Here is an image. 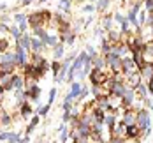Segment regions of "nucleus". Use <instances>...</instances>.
Instances as JSON below:
<instances>
[{
  "label": "nucleus",
  "mask_w": 153,
  "mask_h": 143,
  "mask_svg": "<svg viewBox=\"0 0 153 143\" xmlns=\"http://www.w3.org/2000/svg\"><path fill=\"white\" fill-rule=\"evenodd\" d=\"M136 124L139 126L143 136H150V133H152L150 110H146V108H139V110H136Z\"/></svg>",
  "instance_id": "1"
},
{
  "label": "nucleus",
  "mask_w": 153,
  "mask_h": 143,
  "mask_svg": "<svg viewBox=\"0 0 153 143\" xmlns=\"http://www.w3.org/2000/svg\"><path fill=\"white\" fill-rule=\"evenodd\" d=\"M49 19H51V13L49 11H37V13H33V14L28 16V25H30L32 28L44 27Z\"/></svg>",
  "instance_id": "2"
},
{
  "label": "nucleus",
  "mask_w": 153,
  "mask_h": 143,
  "mask_svg": "<svg viewBox=\"0 0 153 143\" xmlns=\"http://www.w3.org/2000/svg\"><path fill=\"white\" fill-rule=\"evenodd\" d=\"M134 103H136V88L127 87V88H125V92H123V95H122V108H123V110L132 108V106H134Z\"/></svg>",
  "instance_id": "3"
},
{
  "label": "nucleus",
  "mask_w": 153,
  "mask_h": 143,
  "mask_svg": "<svg viewBox=\"0 0 153 143\" xmlns=\"http://www.w3.org/2000/svg\"><path fill=\"white\" fill-rule=\"evenodd\" d=\"M90 81H92V85H106L107 81V76L106 73H104V69H95V67H92V71H90Z\"/></svg>",
  "instance_id": "4"
},
{
  "label": "nucleus",
  "mask_w": 153,
  "mask_h": 143,
  "mask_svg": "<svg viewBox=\"0 0 153 143\" xmlns=\"http://www.w3.org/2000/svg\"><path fill=\"white\" fill-rule=\"evenodd\" d=\"M125 136H127V140H141V136H143V133H141V129H139L137 124H130V126L125 127Z\"/></svg>",
  "instance_id": "5"
},
{
  "label": "nucleus",
  "mask_w": 153,
  "mask_h": 143,
  "mask_svg": "<svg viewBox=\"0 0 153 143\" xmlns=\"http://www.w3.org/2000/svg\"><path fill=\"white\" fill-rule=\"evenodd\" d=\"M136 71H139L137 65H136V62H134L132 58L125 57L123 62H122V73L125 74V76H128V74H132V73H136Z\"/></svg>",
  "instance_id": "6"
},
{
  "label": "nucleus",
  "mask_w": 153,
  "mask_h": 143,
  "mask_svg": "<svg viewBox=\"0 0 153 143\" xmlns=\"http://www.w3.org/2000/svg\"><path fill=\"white\" fill-rule=\"evenodd\" d=\"M81 88H83V85H81V81H71V92L65 95V101H72V99H76L79 92H81Z\"/></svg>",
  "instance_id": "7"
},
{
  "label": "nucleus",
  "mask_w": 153,
  "mask_h": 143,
  "mask_svg": "<svg viewBox=\"0 0 153 143\" xmlns=\"http://www.w3.org/2000/svg\"><path fill=\"white\" fill-rule=\"evenodd\" d=\"M139 73H141V76H143L144 81H148L153 76V62H144L139 67Z\"/></svg>",
  "instance_id": "8"
},
{
  "label": "nucleus",
  "mask_w": 153,
  "mask_h": 143,
  "mask_svg": "<svg viewBox=\"0 0 153 143\" xmlns=\"http://www.w3.org/2000/svg\"><path fill=\"white\" fill-rule=\"evenodd\" d=\"M13 76L14 73H0V83L5 90H13Z\"/></svg>",
  "instance_id": "9"
},
{
  "label": "nucleus",
  "mask_w": 153,
  "mask_h": 143,
  "mask_svg": "<svg viewBox=\"0 0 153 143\" xmlns=\"http://www.w3.org/2000/svg\"><path fill=\"white\" fill-rule=\"evenodd\" d=\"M123 124L125 126H130V124H136V111L132 110V108H127V110L123 111V117H122Z\"/></svg>",
  "instance_id": "10"
},
{
  "label": "nucleus",
  "mask_w": 153,
  "mask_h": 143,
  "mask_svg": "<svg viewBox=\"0 0 153 143\" xmlns=\"http://www.w3.org/2000/svg\"><path fill=\"white\" fill-rule=\"evenodd\" d=\"M0 62H13V64H18L16 51H2V55H0Z\"/></svg>",
  "instance_id": "11"
},
{
  "label": "nucleus",
  "mask_w": 153,
  "mask_h": 143,
  "mask_svg": "<svg viewBox=\"0 0 153 143\" xmlns=\"http://www.w3.org/2000/svg\"><path fill=\"white\" fill-rule=\"evenodd\" d=\"M92 64L95 69H106V58H104V55H95L92 58Z\"/></svg>",
  "instance_id": "12"
},
{
  "label": "nucleus",
  "mask_w": 153,
  "mask_h": 143,
  "mask_svg": "<svg viewBox=\"0 0 153 143\" xmlns=\"http://www.w3.org/2000/svg\"><path fill=\"white\" fill-rule=\"evenodd\" d=\"M42 49H46V43L35 35V37L32 39V51H42Z\"/></svg>",
  "instance_id": "13"
},
{
  "label": "nucleus",
  "mask_w": 153,
  "mask_h": 143,
  "mask_svg": "<svg viewBox=\"0 0 153 143\" xmlns=\"http://www.w3.org/2000/svg\"><path fill=\"white\" fill-rule=\"evenodd\" d=\"M18 43L25 48L27 51H30V49H32V37H30V35H27V34H21V37L18 39Z\"/></svg>",
  "instance_id": "14"
},
{
  "label": "nucleus",
  "mask_w": 153,
  "mask_h": 143,
  "mask_svg": "<svg viewBox=\"0 0 153 143\" xmlns=\"http://www.w3.org/2000/svg\"><path fill=\"white\" fill-rule=\"evenodd\" d=\"M136 94L139 95L141 101H144V99L148 97V87H146V83H143V81L139 83L137 87H136Z\"/></svg>",
  "instance_id": "15"
},
{
  "label": "nucleus",
  "mask_w": 153,
  "mask_h": 143,
  "mask_svg": "<svg viewBox=\"0 0 153 143\" xmlns=\"http://www.w3.org/2000/svg\"><path fill=\"white\" fill-rule=\"evenodd\" d=\"M0 140L2 142H19V134L16 133H0Z\"/></svg>",
  "instance_id": "16"
},
{
  "label": "nucleus",
  "mask_w": 153,
  "mask_h": 143,
  "mask_svg": "<svg viewBox=\"0 0 153 143\" xmlns=\"http://www.w3.org/2000/svg\"><path fill=\"white\" fill-rule=\"evenodd\" d=\"M63 53H65V46H63V43H58L56 46L53 48V58L60 60L62 57H63Z\"/></svg>",
  "instance_id": "17"
},
{
  "label": "nucleus",
  "mask_w": 153,
  "mask_h": 143,
  "mask_svg": "<svg viewBox=\"0 0 153 143\" xmlns=\"http://www.w3.org/2000/svg\"><path fill=\"white\" fill-rule=\"evenodd\" d=\"M25 87V76H19V74H16L13 76V88H23Z\"/></svg>",
  "instance_id": "18"
},
{
  "label": "nucleus",
  "mask_w": 153,
  "mask_h": 143,
  "mask_svg": "<svg viewBox=\"0 0 153 143\" xmlns=\"http://www.w3.org/2000/svg\"><path fill=\"white\" fill-rule=\"evenodd\" d=\"M19 111H21V117L23 118H28V117H32V113H33V110H32V106L25 101L23 104H21V108H19Z\"/></svg>",
  "instance_id": "19"
},
{
  "label": "nucleus",
  "mask_w": 153,
  "mask_h": 143,
  "mask_svg": "<svg viewBox=\"0 0 153 143\" xmlns=\"http://www.w3.org/2000/svg\"><path fill=\"white\" fill-rule=\"evenodd\" d=\"M113 21H114V19L111 18V14H106L104 19H102V28H104V30H111V28H113Z\"/></svg>",
  "instance_id": "20"
},
{
  "label": "nucleus",
  "mask_w": 153,
  "mask_h": 143,
  "mask_svg": "<svg viewBox=\"0 0 153 143\" xmlns=\"http://www.w3.org/2000/svg\"><path fill=\"white\" fill-rule=\"evenodd\" d=\"M46 46H51V48H55L56 44H58V35H53V34H48V37H46Z\"/></svg>",
  "instance_id": "21"
},
{
  "label": "nucleus",
  "mask_w": 153,
  "mask_h": 143,
  "mask_svg": "<svg viewBox=\"0 0 153 143\" xmlns=\"http://www.w3.org/2000/svg\"><path fill=\"white\" fill-rule=\"evenodd\" d=\"M111 46H113L111 41H109L107 37H104V39H102V46H100V53H102V55L109 53V51H111Z\"/></svg>",
  "instance_id": "22"
},
{
  "label": "nucleus",
  "mask_w": 153,
  "mask_h": 143,
  "mask_svg": "<svg viewBox=\"0 0 153 143\" xmlns=\"http://www.w3.org/2000/svg\"><path fill=\"white\" fill-rule=\"evenodd\" d=\"M33 34H35L39 39H42V41H46V37H48V32L44 30V27H37V28H33Z\"/></svg>",
  "instance_id": "23"
},
{
  "label": "nucleus",
  "mask_w": 153,
  "mask_h": 143,
  "mask_svg": "<svg viewBox=\"0 0 153 143\" xmlns=\"http://www.w3.org/2000/svg\"><path fill=\"white\" fill-rule=\"evenodd\" d=\"M71 5H72V0H60V4H58V7H60L63 13H69Z\"/></svg>",
  "instance_id": "24"
},
{
  "label": "nucleus",
  "mask_w": 153,
  "mask_h": 143,
  "mask_svg": "<svg viewBox=\"0 0 153 143\" xmlns=\"http://www.w3.org/2000/svg\"><path fill=\"white\" fill-rule=\"evenodd\" d=\"M49 108H51V104L48 103V104H44V106H39V108L35 110V113H37V115H41V117H46L48 111H49Z\"/></svg>",
  "instance_id": "25"
},
{
  "label": "nucleus",
  "mask_w": 153,
  "mask_h": 143,
  "mask_svg": "<svg viewBox=\"0 0 153 143\" xmlns=\"http://www.w3.org/2000/svg\"><path fill=\"white\" fill-rule=\"evenodd\" d=\"M9 34H11L16 41H18V39L21 37V34H23V32L19 30V27H9Z\"/></svg>",
  "instance_id": "26"
},
{
  "label": "nucleus",
  "mask_w": 153,
  "mask_h": 143,
  "mask_svg": "<svg viewBox=\"0 0 153 143\" xmlns=\"http://www.w3.org/2000/svg\"><path fill=\"white\" fill-rule=\"evenodd\" d=\"M60 67H62V64L58 62L56 58H55V62L51 64V71H53V76H55V78L58 76V73H60Z\"/></svg>",
  "instance_id": "27"
},
{
  "label": "nucleus",
  "mask_w": 153,
  "mask_h": 143,
  "mask_svg": "<svg viewBox=\"0 0 153 143\" xmlns=\"http://www.w3.org/2000/svg\"><path fill=\"white\" fill-rule=\"evenodd\" d=\"M0 124H2V126H9V124H11V115L4 111V115H2V118H0Z\"/></svg>",
  "instance_id": "28"
},
{
  "label": "nucleus",
  "mask_w": 153,
  "mask_h": 143,
  "mask_svg": "<svg viewBox=\"0 0 153 143\" xmlns=\"http://www.w3.org/2000/svg\"><path fill=\"white\" fill-rule=\"evenodd\" d=\"M7 48H9V41L5 37H0V53L2 51H7Z\"/></svg>",
  "instance_id": "29"
},
{
  "label": "nucleus",
  "mask_w": 153,
  "mask_h": 143,
  "mask_svg": "<svg viewBox=\"0 0 153 143\" xmlns=\"http://www.w3.org/2000/svg\"><path fill=\"white\" fill-rule=\"evenodd\" d=\"M88 94H90L88 87H85V85H83V88H81V92H79V95H77V99H79V101H83V99H85Z\"/></svg>",
  "instance_id": "30"
},
{
  "label": "nucleus",
  "mask_w": 153,
  "mask_h": 143,
  "mask_svg": "<svg viewBox=\"0 0 153 143\" xmlns=\"http://www.w3.org/2000/svg\"><path fill=\"white\" fill-rule=\"evenodd\" d=\"M55 99H56V88H51V90H49V97H48V103L53 104Z\"/></svg>",
  "instance_id": "31"
},
{
  "label": "nucleus",
  "mask_w": 153,
  "mask_h": 143,
  "mask_svg": "<svg viewBox=\"0 0 153 143\" xmlns=\"http://www.w3.org/2000/svg\"><path fill=\"white\" fill-rule=\"evenodd\" d=\"M14 19L18 21V23H23V21H28V18L23 14V13H18V14H14Z\"/></svg>",
  "instance_id": "32"
},
{
  "label": "nucleus",
  "mask_w": 153,
  "mask_h": 143,
  "mask_svg": "<svg viewBox=\"0 0 153 143\" xmlns=\"http://www.w3.org/2000/svg\"><path fill=\"white\" fill-rule=\"evenodd\" d=\"M113 19H114L116 23H120V25H122V23H123V21H125V19H127V18H125V16H123L122 13H116V14L113 16Z\"/></svg>",
  "instance_id": "33"
},
{
  "label": "nucleus",
  "mask_w": 153,
  "mask_h": 143,
  "mask_svg": "<svg viewBox=\"0 0 153 143\" xmlns=\"http://www.w3.org/2000/svg\"><path fill=\"white\" fill-rule=\"evenodd\" d=\"M95 11V5L93 4H86V5H83V13H93Z\"/></svg>",
  "instance_id": "34"
},
{
  "label": "nucleus",
  "mask_w": 153,
  "mask_h": 143,
  "mask_svg": "<svg viewBox=\"0 0 153 143\" xmlns=\"http://www.w3.org/2000/svg\"><path fill=\"white\" fill-rule=\"evenodd\" d=\"M69 134H67V129H62L60 131V142H67Z\"/></svg>",
  "instance_id": "35"
},
{
  "label": "nucleus",
  "mask_w": 153,
  "mask_h": 143,
  "mask_svg": "<svg viewBox=\"0 0 153 143\" xmlns=\"http://www.w3.org/2000/svg\"><path fill=\"white\" fill-rule=\"evenodd\" d=\"M146 87H148V92H150V94H153V76L146 81Z\"/></svg>",
  "instance_id": "36"
},
{
  "label": "nucleus",
  "mask_w": 153,
  "mask_h": 143,
  "mask_svg": "<svg viewBox=\"0 0 153 143\" xmlns=\"http://www.w3.org/2000/svg\"><path fill=\"white\" fill-rule=\"evenodd\" d=\"M86 51H88V53L92 55V58L95 57V55H97V51H95V48H93V46H86Z\"/></svg>",
  "instance_id": "37"
},
{
  "label": "nucleus",
  "mask_w": 153,
  "mask_h": 143,
  "mask_svg": "<svg viewBox=\"0 0 153 143\" xmlns=\"http://www.w3.org/2000/svg\"><path fill=\"white\" fill-rule=\"evenodd\" d=\"M18 27H19V30H21V32H25V30H27V21H23V23H19Z\"/></svg>",
  "instance_id": "38"
},
{
  "label": "nucleus",
  "mask_w": 153,
  "mask_h": 143,
  "mask_svg": "<svg viewBox=\"0 0 153 143\" xmlns=\"http://www.w3.org/2000/svg\"><path fill=\"white\" fill-rule=\"evenodd\" d=\"M33 129H35V124H32V122H30V126L27 127V134H30V133L33 131Z\"/></svg>",
  "instance_id": "39"
},
{
  "label": "nucleus",
  "mask_w": 153,
  "mask_h": 143,
  "mask_svg": "<svg viewBox=\"0 0 153 143\" xmlns=\"http://www.w3.org/2000/svg\"><path fill=\"white\" fill-rule=\"evenodd\" d=\"M93 21V18L92 16H90V18H88V19H86V21H85V27H88V25H90V23H92ZM85 27H83V28H85Z\"/></svg>",
  "instance_id": "40"
},
{
  "label": "nucleus",
  "mask_w": 153,
  "mask_h": 143,
  "mask_svg": "<svg viewBox=\"0 0 153 143\" xmlns=\"http://www.w3.org/2000/svg\"><path fill=\"white\" fill-rule=\"evenodd\" d=\"M32 0H21V5H28Z\"/></svg>",
  "instance_id": "41"
},
{
  "label": "nucleus",
  "mask_w": 153,
  "mask_h": 143,
  "mask_svg": "<svg viewBox=\"0 0 153 143\" xmlns=\"http://www.w3.org/2000/svg\"><path fill=\"white\" fill-rule=\"evenodd\" d=\"M2 115H4V110H2V106H0V118H2Z\"/></svg>",
  "instance_id": "42"
},
{
  "label": "nucleus",
  "mask_w": 153,
  "mask_h": 143,
  "mask_svg": "<svg viewBox=\"0 0 153 143\" xmlns=\"http://www.w3.org/2000/svg\"><path fill=\"white\" fill-rule=\"evenodd\" d=\"M150 30H152V35H153V25H152V27H150Z\"/></svg>",
  "instance_id": "43"
},
{
  "label": "nucleus",
  "mask_w": 153,
  "mask_h": 143,
  "mask_svg": "<svg viewBox=\"0 0 153 143\" xmlns=\"http://www.w3.org/2000/svg\"><path fill=\"white\" fill-rule=\"evenodd\" d=\"M92 2H100V0H92Z\"/></svg>",
  "instance_id": "44"
}]
</instances>
